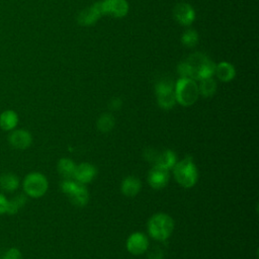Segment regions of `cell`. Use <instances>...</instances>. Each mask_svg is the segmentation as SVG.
<instances>
[{
    "mask_svg": "<svg viewBox=\"0 0 259 259\" xmlns=\"http://www.w3.org/2000/svg\"><path fill=\"white\" fill-rule=\"evenodd\" d=\"M147 230L151 238L156 241L164 242L173 233L174 221L165 212H157L149 219Z\"/></svg>",
    "mask_w": 259,
    "mask_h": 259,
    "instance_id": "1",
    "label": "cell"
},
{
    "mask_svg": "<svg viewBox=\"0 0 259 259\" xmlns=\"http://www.w3.org/2000/svg\"><path fill=\"white\" fill-rule=\"evenodd\" d=\"M176 182L184 188L193 187L198 179V170L191 157H185L172 168Z\"/></svg>",
    "mask_w": 259,
    "mask_h": 259,
    "instance_id": "2",
    "label": "cell"
},
{
    "mask_svg": "<svg viewBox=\"0 0 259 259\" xmlns=\"http://www.w3.org/2000/svg\"><path fill=\"white\" fill-rule=\"evenodd\" d=\"M176 102L182 106L192 105L198 98V85L193 79L180 78L174 84Z\"/></svg>",
    "mask_w": 259,
    "mask_h": 259,
    "instance_id": "3",
    "label": "cell"
},
{
    "mask_svg": "<svg viewBox=\"0 0 259 259\" xmlns=\"http://www.w3.org/2000/svg\"><path fill=\"white\" fill-rule=\"evenodd\" d=\"M22 188L27 197L39 198L47 193L49 181L48 178L40 172H29L22 180Z\"/></svg>",
    "mask_w": 259,
    "mask_h": 259,
    "instance_id": "4",
    "label": "cell"
},
{
    "mask_svg": "<svg viewBox=\"0 0 259 259\" xmlns=\"http://www.w3.org/2000/svg\"><path fill=\"white\" fill-rule=\"evenodd\" d=\"M155 91L157 95L158 105L165 110H169L174 107L176 98L174 94V84L169 79L160 80L156 86Z\"/></svg>",
    "mask_w": 259,
    "mask_h": 259,
    "instance_id": "5",
    "label": "cell"
},
{
    "mask_svg": "<svg viewBox=\"0 0 259 259\" xmlns=\"http://www.w3.org/2000/svg\"><path fill=\"white\" fill-rule=\"evenodd\" d=\"M125 247L128 253L135 256L142 255L149 248V239L144 233H141V232L133 233L126 239Z\"/></svg>",
    "mask_w": 259,
    "mask_h": 259,
    "instance_id": "6",
    "label": "cell"
},
{
    "mask_svg": "<svg viewBox=\"0 0 259 259\" xmlns=\"http://www.w3.org/2000/svg\"><path fill=\"white\" fill-rule=\"evenodd\" d=\"M169 179H170L169 170L164 169L158 165H154L150 169L147 177V181L149 185L155 190L163 189L168 184Z\"/></svg>",
    "mask_w": 259,
    "mask_h": 259,
    "instance_id": "7",
    "label": "cell"
},
{
    "mask_svg": "<svg viewBox=\"0 0 259 259\" xmlns=\"http://www.w3.org/2000/svg\"><path fill=\"white\" fill-rule=\"evenodd\" d=\"M9 145L16 150H26L32 144V136L30 132L24 128H15L8 135Z\"/></svg>",
    "mask_w": 259,
    "mask_h": 259,
    "instance_id": "8",
    "label": "cell"
},
{
    "mask_svg": "<svg viewBox=\"0 0 259 259\" xmlns=\"http://www.w3.org/2000/svg\"><path fill=\"white\" fill-rule=\"evenodd\" d=\"M102 13L116 18L123 17L128 12V3L126 0H103L100 2Z\"/></svg>",
    "mask_w": 259,
    "mask_h": 259,
    "instance_id": "9",
    "label": "cell"
},
{
    "mask_svg": "<svg viewBox=\"0 0 259 259\" xmlns=\"http://www.w3.org/2000/svg\"><path fill=\"white\" fill-rule=\"evenodd\" d=\"M101 15H103V13L101 10L100 2H96L92 4L90 7L83 9L79 13L77 17V21L80 25L89 26V25H93L101 17Z\"/></svg>",
    "mask_w": 259,
    "mask_h": 259,
    "instance_id": "10",
    "label": "cell"
},
{
    "mask_svg": "<svg viewBox=\"0 0 259 259\" xmlns=\"http://www.w3.org/2000/svg\"><path fill=\"white\" fill-rule=\"evenodd\" d=\"M96 174H97V169L93 164L88 162H83L76 166L73 179L80 184L86 185L95 178Z\"/></svg>",
    "mask_w": 259,
    "mask_h": 259,
    "instance_id": "11",
    "label": "cell"
},
{
    "mask_svg": "<svg viewBox=\"0 0 259 259\" xmlns=\"http://www.w3.org/2000/svg\"><path fill=\"white\" fill-rule=\"evenodd\" d=\"M174 18L181 25H190L195 19V11L187 3H179L174 8Z\"/></svg>",
    "mask_w": 259,
    "mask_h": 259,
    "instance_id": "12",
    "label": "cell"
},
{
    "mask_svg": "<svg viewBox=\"0 0 259 259\" xmlns=\"http://www.w3.org/2000/svg\"><path fill=\"white\" fill-rule=\"evenodd\" d=\"M142 189V182L138 177L127 176L125 177L120 185V191L127 197L136 196Z\"/></svg>",
    "mask_w": 259,
    "mask_h": 259,
    "instance_id": "13",
    "label": "cell"
},
{
    "mask_svg": "<svg viewBox=\"0 0 259 259\" xmlns=\"http://www.w3.org/2000/svg\"><path fill=\"white\" fill-rule=\"evenodd\" d=\"M19 122V116L13 109H6L0 113V127L5 132H11L16 128Z\"/></svg>",
    "mask_w": 259,
    "mask_h": 259,
    "instance_id": "14",
    "label": "cell"
},
{
    "mask_svg": "<svg viewBox=\"0 0 259 259\" xmlns=\"http://www.w3.org/2000/svg\"><path fill=\"white\" fill-rule=\"evenodd\" d=\"M20 186L19 177L13 172H6L0 175V189L6 192H13Z\"/></svg>",
    "mask_w": 259,
    "mask_h": 259,
    "instance_id": "15",
    "label": "cell"
},
{
    "mask_svg": "<svg viewBox=\"0 0 259 259\" xmlns=\"http://www.w3.org/2000/svg\"><path fill=\"white\" fill-rule=\"evenodd\" d=\"M68 197L72 204L78 207H83L89 201V192L84 184L79 183L75 190L70 195H68Z\"/></svg>",
    "mask_w": 259,
    "mask_h": 259,
    "instance_id": "16",
    "label": "cell"
},
{
    "mask_svg": "<svg viewBox=\"0 0 259 259\" xmlns=\"http://www.w3.org/2000/svg\"><path fill=\"white\" fill-rule=\"evenodd\" d=\"M214 74L222 82H230L236 76V70L234 66L228 62H221L215 65Z\"/></svg>",
    "mask_w": 259,
    "mask_h": 259,
    "instance_id": "17",
    "label": "cell"
},
{
    "mask_svg": "<svg viewBox=\"0 0 259 259\" xmlns=\"http://www.w3.org/2000/svg\"><path fill=\"white\" fill-rule=\"evenodd\" d=\"M177 163V156L172 150H165L158 154L154 165H158L164 169L172 170L174 165Z\"/></svg>",
    "mask_w": 259,
    "mask_h": 259,
    "instance_id": "18",
    "label": "cell"
},
{
    "mask_svg": "<svg viewBox=\"0 0 259 259\" xmlns=\"http://www.w3.org/2000/svg\"><path fill=\"white\" fill-rule=\"evenodd\" d=\"M76 164L70 158H61L57 164V170L63 179L73 178L76 169Z\"/></svg>",
    "mask_w": 259,
    "mask_h": 259,
    "instance_id": "19",
    "label": "cell"
},
{
    "mask_svg": "<svg viewBox=\"0 0 259 259\" xmlns=\"http://www.w3.org/2000/svg\"><path fill=\"white\" fill-rule=\"evenodd\" d=\"M27 202V196L25 194H17L11 199H8V205L6 213L13 215L16 214Z\"/></svg>",
    "mask_w": 259,
    "mask_h": 259,
    "instance_id": "20",
    "label": "cell"
},
{
    "mask_svg": "<svg viewBox=\"0 0 259 259\" xmlns=\"http://www.w3.org/2000/svg\"><path fill=\"white\" fill-rule=\"evenodd\" d=\"M217 90V82L210 77L200 80L198 85V92L203 97H210L214 94Z\"/></svg>",
    "mask_w": 259,
    "mask_h": 259,
    "instance_id": "21",
    "label": "cell"
},
{
    "mask_svg": "<svg viewBox=\"0 0 259 259\" xmlns=\"http://www.w3.org/2000/svg\"><path fill=\"white\" fill-rule=\"evenodd\" d=\"M114 123H115V120H114V117H113L112 114H110V113H102L98 117L96 125H97V128L101 133H108V132H110L113 128Z\"/></svg>",
    "mask_w": 259,
    "mask_h": 259,
    "instance_id": "22",
    "label": "cell"
},
{
    "mask_svg": "<svg viewBox=\"0 0 259 259\" xmlns=\"http://www.w3.org/2000/svg\"><path fill=\"white\" fill-rule=\"evenodd\" d=\"M214 71H215V64L207 58L203 62L201 67L199 68V70L196 74V79L195 80H202V79L210 78L214 74Z\"/></svg>",
    "mask_w": 259,
    "mask_h": 259,
    "instance_id": "23",
    "label": "cell"
},
{
    "mask_svg": "<svg viewBox=\"0 0 259 259\" xmlns=\"http://www.w3.org/2000/svg\"><path fill=\"white\" fill-rule=\"evenodd\" d=\"M198 41V34L194 29H187L181 36V42L187 48H193Z\"/></svg>",
    "mask_w": 259,
    "mask_h": 259,
    "instance_id": "24",
    "label": "cell"
},
{
    "mask_svg": "<svg viewBox=\"0 0 259 259\" xmlns=\"http://www.w3.org/2000/svg\"><path fill=\"white\" fill-rule=\"evenodd\" d=\"M78 184L79 183L76 180H74L73 178L63 179L60 183V188L63 193H65L66 195H70L75 190V188L77 187Z\"/></svg>",
    "mask_w": 259,
    "mask_h": 259,
    "instance_id": "25",
    "label": "cell"
},
{
    "mask_svg": "<svg viewBox=\"0 0 259 259\" xmlns=\"http://www.w3.org/2000/svg\"><path fill=\"white\" fill-rule=\"evenodd\" d=\"M1 259H23L21 251L16 247H11L3 254Z\"/></svg>",
    "mask_w": 259,
    "mask_h": 259,
    "instance_id": "26",
    "label": "cell"
},
{
    "mask_svg": "<svg viewBox=\"0 0 259 259\" xmlns=\"http://www.w3.org/2000/svg\"><path fill=\"white\" fill-rule=\"evenodd\" d=\"M7 205H8L7 197L2 192H0V215L6 213Z\"/></svg>",
    "mask_w": 259,
    "mask_h": 259,
    "instance_id": "27",
    "label": "cell"
},
{
    "mask_svg": "<svg viewBox=\"0 0 259 259\" xmlns=\"http://www.w3.org/2000/svg\"><path fill=\"white\" fill-rule=\"evenodd\" d=\"M121 104H122L121 99L116 97V98H113V99L110 100V102H109V108H110L111 110H117V109L120 108Z\"/></svg>",
    "mask_w": 259,
    "mask_h": 259,
    "instance_id": "28",
    "label": "cell"
},
{
    "mask_svg": "<svg viewBox=\"0 0 259 259\" xmlns=\"http://www.w3.org/2000/svg\"><path fill=\"white\" fill-rule=\"evenodd\" d=\"M149 259H163V252L157 248L149 254Z\"/></svg>",
    "mask_w": 259,
    "mask_h": 259,
    "instance_id": "29",
    "label": "cell"
}]
</instances>
